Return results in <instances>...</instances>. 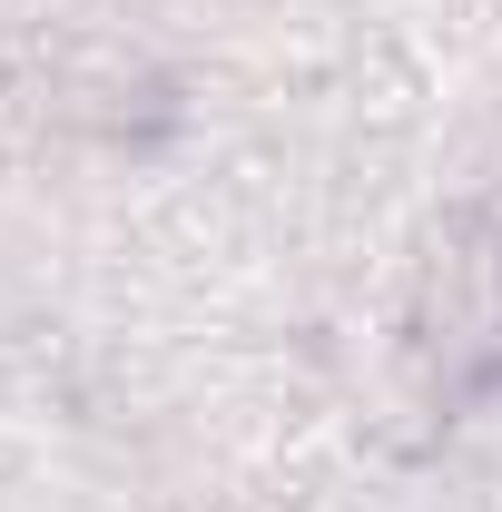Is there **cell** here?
Masks as SVG:
<instances>
[{"instance_id":"1","label":"cell","mask_w":502,"mask_h":512,"mask_svg":"<svg viewBox=\"0 0 502 512\" xmlns=\"http://www.w3.org/2000/svg\"><path fill=\"white\" fill-rule=\"evenodd\" d=\"M424 355L443 384H483L502 375V227L473 217L434 266V296H424Z\"/></svg>"}]
</instances>
